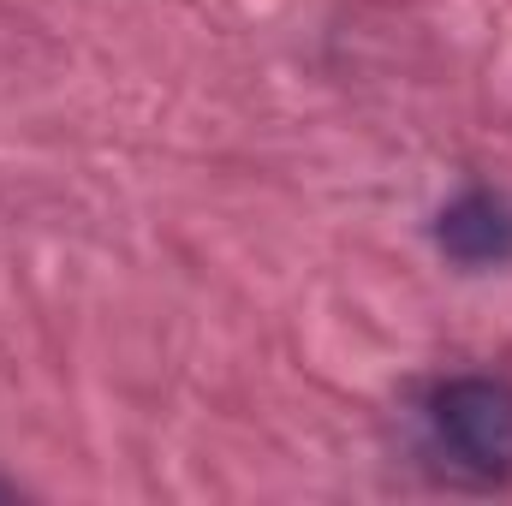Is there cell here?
<instances>
[{"mask_svg": "<svg viewBox=\"0 0 512 506\" xmlns=\"http://www.w3.org/2000/svg\"><path fill=\"white\" fill-rule=\"evenodd\" d=\"M441 251L465 268H489V262H507L512 256V209L489 191H465L441 209V227H435Z\"/></svg>", "mask_w": 512, "mask_h": 506, "instance_id": "7a4b0ae2", "label": "cell"}, {"mask_svg": "<svg viewBox=\"0 0 512 506\" xmlns=\"http://www.w3.org/2000/svg\"><path fill=\"white\" fill-rule=\"evenodd\" d=\"M429 447L477 477V483H507L512 477V381L501 376H453L441 381L423 405Z\"/></svg>", "mask_w": 512, "mask_h": 506, "instance_id": "6da1fadb", "label": "cell"}]
</instances>
